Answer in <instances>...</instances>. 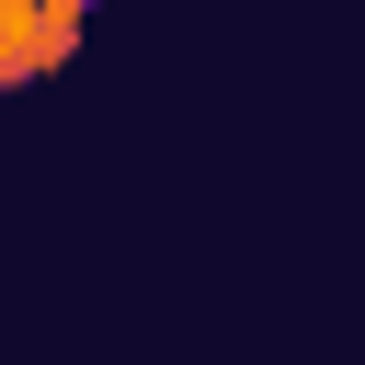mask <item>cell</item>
Segmentation results:
<instances>
[{
    "label": "cell",
    "mask_w": 365,
    "mask_h": 365,
    "mask_svg": "<svg viewBox=\"0 0 365 365\" xmlns=\"http://www.w3.org/2000/svg\"><path fill=\"white\" fill-rule=\"evenodd\" d=\"M80 34H91V0H0V91L68 68Z\"/></svg>",
    "instance_id": "cell-1"
}]
</instances>
